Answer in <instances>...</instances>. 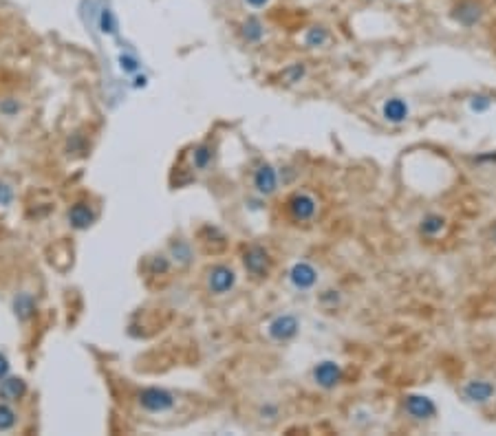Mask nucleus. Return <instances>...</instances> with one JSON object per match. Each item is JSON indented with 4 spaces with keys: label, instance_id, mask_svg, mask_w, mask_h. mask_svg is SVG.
<instances>
[{
    "label": "nucleus",
    "instance_id": "obj_11",
    "mask_svg": "<svg viewBox=\"0 0 496 436\" xmlns=\"http://www.w3.org/2000/svg\"><path fill=\"white\" fill-rule=\"evenodd\" d=\"M66 220L73 230L84 232V230L93 228V223L97 220V209L87 201H78V203H73L71 207H68Z\"/></svg>",
    "mask_w": 496,
    "mask_h": 436
},
{
    "label": "nucleus",
    "instance_id": "obj_1",
    "mask_svg": "<svg viewBox=\"0 0 496 436\" xmlns=\"http://www.w3.org/2000/svg\"><path fill=\"white\" fill-rule=\"evenodd\" d=\"M137 406L148 414H166L177 406V397L166 388L148 386L137 392Z\"/></svg>",
    "mask_w": 496,
    "mask_h": 436
},
{
    "label": "nucleus",
    "instance_id": "obj_22",
    "mask_svg": "<svg viewBox=\"0 0 496 436\" xmlns=\"http://www.w3.org/2000/svg\"><path fill=\"white\" fill-rule=\"evenodd\" d=\"M16 425H18V412L7 401H0V432H9Z\"/></svg>",
    "mask_w": 496,
    "mask_h": 436
},
{
    "label": "nucleus",
    "instance_id": "obj_12",
    "mask_svg": "<svg viewBox=\"0 0 496 436\" xmlns=\"http://www.w3.org/2000/svg\"><path fill=\"white\" fill-rule=\"evenodd\" d=\"M494 394H496V386L488 379H472L461 388V397H464L468 404H474V406L488 404V401H492Z\"/></svg>",
    "mask_w": 496,
    "mask_h": 436
},
{
    "label": "nucleus",
    "instance_id": "obj_10",
    "mask_svg": "<svg viewBox=\"0 0 496 436\" xmlns=\"http://www.w3.org/2000/svg\"><path fill=\"white\" fill-rule=\"evenodd\" d=\"M287 278L296 291H311L318 285V269L311 263H306V260H298V263L289 267Z\"/></svg>",
    "mask_w": 496,
    "mask_h": 436
},
{
    "label": "nucleus",
    "instance_id": "obj_31",
    "mask_svg": "<svg viewBox=\"0 0 496 436\" xmlns=\"http://www.w3.org/2000/svg\"><path fill=\"white\" fill-rule=\"evenodd\" d=\"M7 375H11V363L5 353H0V381H3Z\"/></svg>",
    "mask_w": 496,
    "mask_h": 436
},
{
    "label": "nucleus",
    "instance_id": "obj_27",
    "mask_svg": "<svg viewBox=\"0 0 496 436\" xmlns=\"http://www.w3.org/2000/svg\"><path fill=\"white\" fill-rule=\"evenodd\" d=\"M492 108V99L488 95H472L470 97V111L472 113H485Z\"/></svg>",
    "mask_w": 496,
    "mask_h": 436
},
{
    "label": "nucleus",
    "instance_id": "obj_15",
    "mask_svg": "<svg viewBox=\"0 0 496 436\" xmlns=\"http://www.w3.org/2000/svg\"><path fill=\"white\" fill-rule=\"evenodd\" d=\"M238 33H241L243 42L259 44L265 38V25H263V20L259 18V15H247V18L241 23V27H238Z\"/></svg>",
    "mask_w": 496,
    "mask_h": 436
},
{
    "label": "nucleus",
    "instance_id": "obj_24",
    "mask_svg": "<svg viewBox=\"0 0 496 436\" xmlns=\"http://www.w3.org/2000/svg\"><path fill=\"white\" fill-rule=\"evenodd\" d=\"M304 75H306V66L302 62H296L292 66H287L285 71H283V80L287 84H298V82L304 80Z\"/></svg>",
    "mask_w": 496,
    "mask_h": 436
},
{
    "label": "nucleus",
    "instance_id": "obj_32",
    "mask_svg": "<svg viewBox=\"0 0 496 436\" xmlns=\"http://www.w3.org/2000/svg\"><path fill=\"white\" fill-rule=\"evenodd\" d=\"M243 3H245L249 9H265V7H269L271 0H243Z\"/></svg>",
    "mask_w": 496,
    "mask_h": 436
},
{
    "label": "nucleus",
    "instance_id": "obj_29",
    "mask_svg": "<svg viewBox=\"0 0 496 436\" xmlns=\"http://www.w3.org/2000/svg\"><path fill=\"white\" fill-rule=\"evenodd\" d=\"M13 197H16V192L9 183L5 181H0V205L3 207H9L13 203Z\"/></svg>",
    "mask_w": 496,
    "mask_h": 436
},
{
    "label": "nucleus",
    "instance_id": "obj_3",
    "mask_svg": "<svg viewBox=\"0 0 496 436\" xmlns=\"http://www.w3.org/2000/svg\"><path fill=\"white\" fill-rule=\"evenodd\" d=\"M300 333V320L294 316V313H283V316H276L269 324H267V335L271 342H292L296 335Z\"/></svg>",
    "mask_w": 496,
    "mask_h": 436
},
{
    "label": "nucleus",
    "instance_id": "obj_6",
    "mask_svg": "<svg viewBox=\"0 0 496 436\" xmlns=\"http://www.w3.org/2000/svg\"><path fill=\"white\" fill-rule=\"evenodd\" d=\"M311 377L316 381V386L322 388V390H333L337 388L342 379H345V370H342V366L333 359H322L314 366L311 370Z\"/></svg>",
    "mask_w": 496,
    "mask_h": 436
},
{
    "label": "nucleus",
    "instance_id": "obj_20",
    "mask_svg": "<svg viewBox=\"0 0 496 436\" xmlns=\"http://www.w3.org/2000/svg\"><path fill=\"white\" fill-rule=\"evenodd\" d=\"M331 40V31L324 27V25H314L304 31V36H302V44L306 49H318V46H324Z\"/></svg>",
    "mask_w": 496,
    "mask_h": 436
},
{
    "label": "nucleus",
    "instance_id": "obj_13",
    "mask_svg": "<svg viewBox=\"0 0 496 436\" xmlns=\"http://www.w3.org/2000/svg\"><path fill=\"white\" fill-rule=\"evenodd\" d=\"M382 117L388 121V124H404V121L410 117V106L408 101L402 97H390L382 104Z\"/></svg>",
    "mask_w": 496,
    "mask_h": 436
},
{
    "label": "nucleus",
    "instance_id": "obj_4",
    "mask_svg": "<svg viewBox=\"0 0 496 436\" xmlns=\"http://www.w3.org/2000/svg\"><path fill=\"white\" fill-rule=\"evenodd\" d=\"M450 18L459 27L472 29L476 25H481V20L485 18V7L483 3H478V0H459L450 11Z\"/></svg>",
    "mask_w": 496,
    "mask_h": 436
},
{
    "label": "nucleus",
    "instance_id": "obj_19",
    "mask_svg": "<svg viewBox=\"0 0 496 436\" xmlns=\"http://www.w3.org/2000/svg\"><path fill=\"white\" fill-rule=\"evenodd\" d=\"M192 168L199 172H205L212 163H214V146L210 142H203L199 146H194L192 150Z\"/></svg>",
    "mask_w": 496,
    "mask_h": 436
},
{
    "label": "nucleus",
    "instance_id": "obj_21",
    "mask_svg": "<svg viewBox=\"0 0 496 436\" xmlns=\"http://www.w3.org/2000/svg\"><path fill=\"white\" fill-rule=\"evenodd\" d=\"M97 29L104 33V36H117L119 31V20L111 7H101L97 11Z\"/></svg>",
    "mask_w": 496,
    "mask_h": 436
},
{
    "label": "nucleus",
    "instance_id": "obj_18",
    "mask_svg": "<svg viewBox=\"0 0 496 436\" xmlns=\"http://www.w3.org/2000/svg\"><path fill=\"white\" fill-rule=\"evenodd\" d=\"M168 256H170V260H173V263H177V265H181V267H187V265H190L192 260H194L192 245H190L187 240H181V238H177V240L170 242Z\"/></svg>",
    "mask_w": 496,
    "mask_h": 436
},
{
    "label": "nucleus",
    "instance_id": "obj_23",
    "mask_svg": "<svg viewBox=\"0 0 496 436\" xmlns=\"http://www.w3.org/2000/svg\"><path fill=\"white\" fill-rule=\"evenodd\" d=\"M170 265H173V260H170V256L159 254V256H152V258H150L148 271H150L152 275H163V273H168V271H170Z\"/></svg>",
    "mask_w": 496,
    "mask_h": 436
},
{
    "label": "nucleus",
    "instance_id": "obj_28",
    "mask_svg": "<svg viewBox=\"0 0 496 436\" xmlns=\"http://www.w3.org/2000/svg\"><path fill=\"white\" fill-rule=\"evenodd\" d=\"M340 291H333V289H329V291H324V293H320V304L322 306H327V309H335L337 304H340Z\"/></svg>",
    "mask_w": 496,
    "mask_h": 436
},
{
    "label": "nucleus",
    "instance_id": "obj_17",
    "mask_svg": "<svg viewBox=\"0 0 496 436\" xmlns=\"http://www.w3.org/2000/svg\"><path fill=\"white\" fill-rule=\"evenodd\" d=\"M13 316L20 322H29L33 316H36V300L29 291H20L13 298Z\"/></svg>",
    "mask_w": 496,
    "mask_h": 436
},
{
    "label": "nucleus",
    "instance_id": "obj_5",
    "mask_svg": "<svg viewBox=\"0 0 496 436\" xmlns=\"http://www.w3.org/2000/svg\"><path fill=\"white\" fill-rule=\"evenodd\" d=\"M243 267L254 278H267L271 271V256L263 245L254 242L243 251Z\"/></svg>",
    "mask_w": 496,
    "mask_h": 436
},
{
    "label": "nucleus",
    "instance_id": "obj_8",
    "mask_svg": "<svg viewBox=\"0 0 496 436\" xmlns=\"http://www.w3.org/2000/svg\"><path fill=\"white\" fill-rule=\"evenodd\" d=\"M404 412L415 421H433L437 416V404L428 394H406Z\"/></svg>",
    "mask_w": 496,
    "mask_h": 436
},
{
    "label": "nucleus",
    "instance_id": "obj_33",
    "mask_svg": "<svg viewBox=\"0 0 496 436\" xmlns=\"http://www.w3.org/2000/svg\"><path fill=\"white\" fill-rule=\"evenodd\" d=\"M494 238H496V228H494Z\"/></svg>",
    "mask_w": 496,
    "mask_h": 436
},
{
    "label": "nucleus",
    "instance_id": "obj_26",
    "mask_svg": "<svg viewBox=\"0 0 496 436\" xmlns=\"http://www.w3.org/2000/svg\"><path fill=\"white\" fill-rule=\"evenodd\" d=\"M119 68H122L124 73L132 75V73L140 71V60H137L132 54H122L119 56Z\"/></svg>",
    "mask_w": 496,
    "mask_h": 436
},
{
    "label": "nucleus",
    "instance_id": "obj_16",
    "mask_svg": "<svg viewBox=\"0 0 496 436\" xmlns=\"http://www.w3.org/2000/svg\"><path fill=\"white\" fill-rule=\"evenodd\" d=\"M446 225H448L446 216L430 212V214H426V216L421 218V223H419V234L426 236V238H439L443 232H446Z\"/></svg>",
    "mask_w": 496,
    "mask_h": 436
},
{
    "label": "nucleus",
    "instance_id": "obj_30",
    "mask_svg": "<svg viewBox=\"0 0 496 436\" xmlns=\"http://www.w3.org/2000/svg\"><path fill=\"white\" fill-rule=\"evenodd\" d=\"M259 414H261V418H269V421H273V418L280 416V408L276 404H265Z\"/></svg>",
    "mask_w": 496,
    "mask_h": 436
},
{
    "label": "nucleus",
    "instance_id": "obj_7",
    "mask_svg": "<svg viewBox=\"0 0 496 436\" xmlns=\"http://www.w3.org/2000/svg\"><path fill=\"white\" fill-rule=\"evenodd\" d=\"M205 282H208V291L214 295H225L230 293L236 282L238 275L230 265H214L208 269V275H205Z\"/></svg>",
    "mask_w": 496,
    "mask_h": 436
},
{
    "label": "nucleus",
    "instance_id": "obj_25",
    "mask_svg": "<svg viewBox=\"0 0 496 436\" xmlns=\"http://www.w3.org/2000/svg\"><path fill=\"white\" fill-rule=\"evenodd\" d=\"M23 111V104L20 99H16V97H3L0 99V115L11 119V117H18V113Z\"/></svg>",
    "mask_w": 496,
    "mask_h": 436
},
{
    "label": "nucleus",
    "instance_id": "obj_14",
    "mask_svg": "<svg viewBox=\"0 0 496 436\" xmlns=\"http://www.w3.org/2000/svg\"><path fill=\"white\" fill-rule=\"evenodd\" d=\"M27 381L23 377H13L7 375L3 381H0V401H7V404H16L27 394Z\"/></svg>",
    "mask_w": 496,
    "mask_h": 436
},
{
    "label": "nucleus",
    "instance_id": "obj_2",
    "mask_svg": "<svg viewBox=\"0 0 496 436\" xmlns=\"http://www.w3.org/2000/svg\"><path fill=\"white\" fill-rule=\"evenodd\" d=\"M287 209L289 216L298 223H309L318 214V199L309 192H294L292 197L287 199Z\"/></svg>",
    "mask_w": 496,
    "mask_h": 436
},
{
    "label": "nucleus",
    "instance_id": "obj_9",
    "mask_svg": "<svg viewBox=\"0 0 496 436\" xmlns=\"http://www.w3.org/2000/svg\"><path fill=\"white\" fill-rule=\"evenodd\" d=\"M278 183H280V177H278V170L273 168L271 163H261L254 172V179H252V185H254V192L259 197H271L278 192Z\"/></svg>",
    "mask_w": 496,
    "mask_h": 436
}]
</instances>
